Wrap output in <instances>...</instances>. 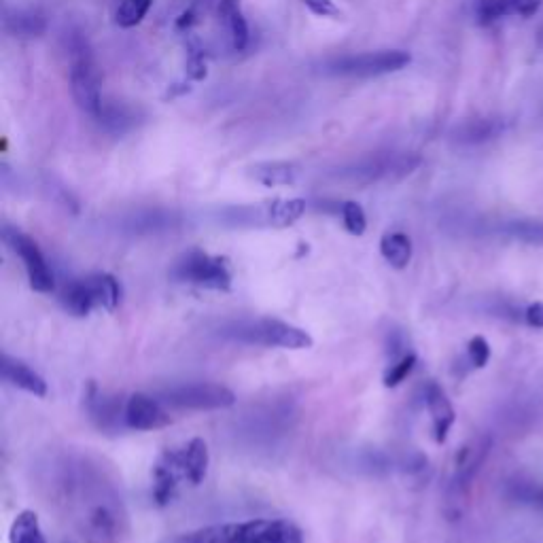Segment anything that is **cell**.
Listing matches in <instances>:
<instances>
[{
  "instance_id": "cell-1",
  "label": "cell",
  "mask_w": 543,
  "mask_h": 543,
  "mask_svg": "<svg viewBox=\"0 0 543 543\" xmlns=\"http://www.w3.org/2000/svg\"><path fill=\"white\" fill-rule=\"evenodd\" d=\"M168 543H304V533L289 520H247L213 524L183 533Z\"/></svg>"
},
{
  "instance_id": "cell-2",
  "label": "cell",
  "mask_w": 543,
  "mask_h": 543,
  "mask_svg": "<svg viewBox=\"0 0 543 543\" xmlns=\"http://www.w3.org/2000/svg\"><path fill=\"white\" fill-rule=\"evenodd\" d=\"M217 334L225 340L249 346L304 350L314 344L306 329L278 319H232L217 327Z\"/></svg>"
},
{
  "instance_id": "cell-3",
  "label": "cell",
  "mask_w": 543,
  "mask_h": 543,
  "mask_svg": "<svg viewBox=\"0 0 543 543\" xmlns=\"http://www.w3.org/2000/svg\"><path fill=\"white\" fill-rule=\"evenodd\" d=\"M62 306L73 317H87L96 308L115 310L121 302V285L111 274H90L75 278L62 291Z\"/></svg>"
},
{
  "instance_id": "cell-4",
  "label": "cell",
  "mask_w": 543,
  "mask_h": 543,
  "mask_svg": "<svg viewBox=\"0 0 543 543\" xmlns=\"http://www.w3.org/2000/svg\"><path fill=\"white\" fill-rule=\"evenodd\" d=\"M170 276L177 280V283L194 285L210 291H230L234 283L230 259L210 255L200 249L187 251L174 261Z\"/></svg>"
},
{
  "instance_id": "cell-5",
  "label": "cell",
  "mask_w": 543,
  "mask_h": 543,
  "mask_svg": "<svg viewBox=\"0 0 543 543\" xmlns=\"http://www.w3.org/2000/svg\"><path fill=\"white\" fill-rule=\"evenodd\" d=\"M70 92H73V100L83 113L96 119L100 117V75L92 51L83 39L70 43Z\"/></svg>"
},
{
  "instance_id": "cell-6",
  "label": "cell",
  "mask_w": 543,
  "mask_h": 543,
  "mask_svg": "<svg viewBox=\"0 0 543 543\" xmlns=\"http://www.w3.org/2000/svg\"><path fill=\"white\" fill-rule=\"evenodd\" d=\"M157 399H160L164 406L181 408V410H198V412L225 410L236 404L234 391L227 389L225 384H217V382L174 384V387L162 389L160 393H157Z\"/></svg>"
},
{
  "instance_id": "cell-7",
  "label": "cell",
  "mask_w": 543,
  "mask_h": 543,
  "mask_svg": "<svg viewBox=\"0 0 543 543\" xmlns=\"http://www.w3.org/2000/svg\"><path fill=\"white\" fill-rule=\"evenodd\" d=\"M412 62L408 51L401 49H382V51H365V54H350L342 58H334L327 64L331 75L340 77H357V79H370L397 73V70L406 68Z\"/></svg>"
},
{
  "instance_id": "cell-8",
  "label": "cell",
  "mask_w": 543,
  "mask_h": 543,
  "mask_svg": "<svg viewBox=\"0 0 543 543\" xmlns=\"http://www.w3.org/2000/svg\"><path fill=\"white\" fill-rule=\"evenodd\" d=\"M3 240L7 242V247L22 259V264L28 274L30 289H34L37 293H51L56 289L54 272H51L47 259L37 242H34L28 234L17 230V227H5Z\"/></svg>"
},
{
  "instance_id": "cell-9",
  "label": "cell",
  "mask_w": 543,
  "mask_h": 543,
  "mask_svg": "<svg viewBox=\"0 0 543 543\" xmlns=\"http://www.w3.org/2000/svg\"><path fill=\"white\" fill-rule=\"evenodd\" d=\"M418 164L420 157L410 153H380L367 157V160L359 162L353 168H348L342 177L361 185H370L378 181L406 177V174H410Z\"/></svg>"
},
{
  "instance_id": "cell-10",
  "label": "cell",
  "mask_w": 543,
  "mask_h": 543,
  "mask_svg": "<svg viewBox=\"0 0 543 543\" xmlns=\"http://www.w3.org/2000/svg\"><path fill=\"white\" fill-rule=\"evenodd\" d=\"M85 412L92 425L102 433H119L126 427V401L109 395L96 387V382L87 384L85 393Z\"/></svg>"
},
{
  "instance_id": "cell-11",
  "label": "cell",
  "mask_w": 543,
  "mask_h": 543,
  "mask_svg": "<svg viewBox=\"0 0 543 543\" xmlns=\"http://www.w3.org/2000/svg\"><path fill=\"white\" fill-rule=\"evenodd\" d=\"M172 423L170 414L157 397L136 393L126 399V427L132 431H157Z\"/></svg>"
},
{
  "instance_id": "cell-12",
  "label": "cell",
  "mask_w": 543,
  "mask_h": 543,
  "mask_svg": "<svg viewBox=\"0 0 543 543\" xmlns=\"http://www.w3.org/2000/svg\"><path fill=\"white\" fill-rule=\"evenodd\" d=\"M543 0H476L474 13L482 26H490L505 17H533Z\"/></svg>"
},
{
  "instance_id": "cell-13",
  "label": "cell",
  "mask_w": 543,
  "mask_h": 543,
  "mask_svg": "<svg viewBox=\"0 0 543 543\" xmlns=\"http://www.w3.org/2000/svg\"><path fill=\"white\" fill-rule=\"evenodd\" d=\"M425 406H427L431 420H433L435 442L444 444L448 440V433L454 425V420H457V414H454L450 399L446 397L444 389L437 382L425 384Z\"/></svg>"
},
{
  "instance_id": "cell-14",
  "label": "cell",
  "mask_w": 543,
  "mask_h": 543,
  "mask_svg": "<svg viewBox=\"0 0 543 543\" xmlns=\"http://www.w3.org/2000/svg\"><path fill=\"white\" fill-rule=\"evenodd\" d=\"M172 457L181 471L183 480L191 482L194 486L204 482V478L208 474V463H210L208 446L204 440L196 437V440H191L181 450H172Z\"/></svg>"
},
{
  "instance_id": "cell-15",
  "label": "cell",
  "mask_w": 543,
  "mask_h": 543,
  "mask_svg": "<svg viewBox=\"0 0 543 543\" xmlns=\"http://www.w3.org/2000/svg\"><path fill=\"white\" fill-rule=\"evenodd\" d=\"M0 374H3V380L9 382L11 387L22 389L34 397H45L47 395V382L41 374L32 370L28 363L22 359H15L11 355H3V361H0Z\"/></svg>"
},
{
  "instance_id": "cell-16",
  "label": "cell",
  "mask_w": 543,
  "mask_h": 543,
  "mask_svg": "<svg viewBox=\"0 0 543 543\" xmlns=\"http://www.w3.org/2000/svg\"><path fill=\"white\" fill-rule=\"evenodd\" d=\"M179 480H183L181 471L174 463L172 450H166L157 463L153 465V499L157 505H168L177 495Z\"/></svg>"
},
{
  "instance_id": "cell-17",
  "label": "cell",
  "mask_w": 543,
  "mask_h": 543,
  "mask_svg": "<svg viewBox=\"0 0 543 543\" xmlns=\"http://www.w3.org/2000/svg\"><path fill=\"white\" fill-rule=\"evenodd\" d=\"M5 30L17 39H37L47 30V22L39 11L15 9L5 13Z\"/></svg>"
},
{
  "instance_id": "cell-18",
  "label": "cell",
  "mask_w": 543,
  "mask_h": 543,
  "mask_svg": "<svg viewBox=\"0 0 543 543\" xmlns=\"http://www.w3.org/2000/svg\"><path fill=\"white\" fill-rule=\"evenodd\" d=\"M251 177L264 187H289L300 177L293 162H261L251 168Z\"/></svg>"
},
{
  "instance_id": "cell-19",
  "label": "cell",
  "mask_w": 543,
  "mask_h": 543,
  "mask_svg": "<svg viewBox=\"0 0 543 543\" xmlns=\"http://www.w3.org/2000/svg\"><path fill=\"white\" fill-rule=\"evenodd\" d=\"M490 440H480L478 446H465L457 459V476H454V488L465 490L469 482L480 471V465L486 461Z\"/></svg>"
},
{
  "instance_id": "cell-20",
  "label": "cell",
  "mask_w": 543,
  "mask_h": 543,
  "mask_svg": "<svg viewBox=\"0 0 543 543\" xmlns=\"http://www.w3.org/2000/svg\"><path fill=\"white\" fill-rule=\"evenodd\" d=\"M380 253L395 270H404L412 259V240L401 232L384 234L380 240Z\"/></svg>"
},
{
  "instance_id": "cell-21",
  "label": "cell",
  "mask_w": 543,
  "mask_h": 543,
  "mask_svg": "<svg viewBox=\"0 0 543 543\" xmlns=\"http://www.w3.org/2000/svg\"><path fill=\"white\" fill-rule=\"evenodd\" d=\"M501 126L495 119H469L465 124H461L457 130H454V138L463 145H480L486 143V140L495 138L499 134Z\"/></svg>"
},
{
  "instance_id": "cell-22",
  "label": "cell",
  "mask_w": 543,
  "mask_h": 543,
  "mask_svg": "<svg viewBox=\"0 0 543 543\" xmlns=\"http://www.w3.org/2000/svg\"><path fill=\"white\" fill-rule=\"evenodd\" d=\"M9 543H47L41 531L39 516L32 510L17 514L9 529Z\"/></svg>"
},
{
  "instance_id": "cell-23",
  "label": "cell",
  "mask_w": 543,
  "mask_h": 543,
  "mask_svg": "<svg viewBox=\"0 0 543 543\" xmlns=\"http://www.w3.org/2000/svg\"><path fill=\"white\" fill-rule=\"evenodd\" d=\"M505 497L512 503L531 507V510H537L543 514V486L537 482H527V480L507 482Z\"/></svg>"
},
{
  "instance_id": "cell-24",
  "label": "cell",
  "mask_w": 543,
  "mask_h": 543,
  "mask_svg": "<svg viewBox=\"0 0 543 543\" xmlns=\"http://www.w3.org/2000/svg\"><path fill=\"white\" fill-rule=\"evenodd\" d=\"M221 13L225 17L227 30H230V37L234 43V49L242 51L249 45V24L244 20L240 3H221Z\"/></svg>"
},
{
  "instance_id": "cell-25",
  "label": "cell",
  "mask_w": 543,
  "mask_h": 543,
  "mask_svg": "<svg viewBox=\"0 0 543 543\" xmlns=\"http://www.w3.org/2000/svg\"><path fill=\"white\" fill-rule=\"evenodd\" d=\"M501 232L514 240L527 242V244H539V247H543V221H529V219L510 221L501 227Z\"/></svg>"
},
{
  "instance_id": "cell-26",
  "label": "cell",
  "mask_w": 543,
  "mask_h": 543,
  "mask_svg": "<svg viewBox=\"0 0 543 543\" xmlns=\"http://www.w3.org/2000/svg\"><path fill=\"white\" fill-rule=\"evenodd\" d=\"M151 7L153 0H121L115 13V22L121 28H134L145 20Z\"/></svg>"
},
{
  "instance_id": "cell-27",
  "label": "cell",
  "mask_w": 543,
  "mask_h": 543,
  "mask_svg": "<svg viewBox=\"0 0 543 543\" xmlns=\"http://www.w3.org/2000/svg\"><path fill=\"white\" fill-rule=\"evenodd\" d=\"M416 363H418V359H416V355H414V353H406V355L401 357V359L393 361V363L389 365V370L384 372V378H382L384 387H387V389H395V387H399V384L404 382V380H406V378H408V376L414 372Z\"/></svg>"
},
{
  "instance_id": "cell-28",
  "label": "cell",
  "mask_w": 543,
  "mask_h": 543,
  "mask_svg": "<svg viewBox=\"0 0 543 543\" xmlns=\"http://www.w3.org/2000/svg\"><path fill=\"white\" fill-rule=\"evenodd\" d=\"M340 215H342V223L346 227L348 234L353 236H363L365 230H367V217H365V210L361 204L357 202H344L340 206Z\"/></svg>"
},
{
  "instance_id": "cell-29",
  "label": "cell",
  "mask_w": 543,
  "mask_h": 543,
  "mask_svg": "<svg viewBox=\"0 0 543 543\" xmlns=\"http://www.w3.org/2000/svg\"><path fill=\"white\" fill-rule=\"evenodd\" d=\"M172 225V219L162 213H147V215H138L134 221H130V230L132 232H157V230H166V227Z\"/></svg>"
},
{
  "instance_id": "cell-30",
  "label": "cell",
  "mask_w": 543,
  "mask_h": 543,
  "mask_svg": "<svg viewBox=\"0 0 543 543\" xmlns=\"http://www.w3.org/2000/svg\"><path fill=\"white\" fill-rule=\"evenodd\" d=\"M467 359L471 363V367H476V370H482V367L488 365L490 361V344L486 338L476 336L471 338L467 344Z\"/></svg>"
},
{
  "instance_id": "cell-31",
  "label": "cell",
  "mask_w": 543,
  "mask_h": 543,
  "mask_svg": "<svg viewBox=\"0 0 543 543\" xmlns=\"http://www.w3.org/2000/svg\"><path fill=\"white\" fill-rule=\"evenodd\" d=\"M300 3L319 17H331V20H338V17L342 15V11L336 7L334 0H300Z\"/></svg>"
},
{
  "instance_id": "cell-32",
  "label": "cell",
  "mask_w": 543,
  "mask_h": 543,
  "mask_svg": "<svg viewBox=\"0 0 543 543\" xmlns=\"http://www.w3.org/2000/svg\"><path fill=\"white\" fill-rule=\"evenodd\" d=\"M522 321L527 323L529 327L543 329V302H535V304H531V306L524 308V312H522Z\"/></svg>"
},
{
  "instance_id": "cell-33",
  "label": "cell",
  "mask_w": 543,
  "mask_h": 543,
  "mask_svg": "<svg viewBox=\"0 0 543 543\" xmlns=\"http://www.w3.org/2000/svg\"><path fill=\"white\" fill-rule=\"evenodd\" d=\"M221 3H240V0H221Z\"/></svg>"
}]
</instances>
